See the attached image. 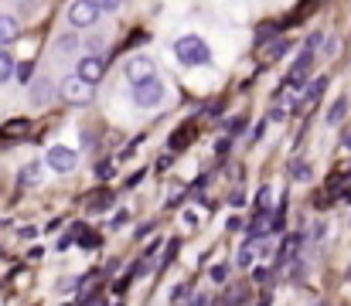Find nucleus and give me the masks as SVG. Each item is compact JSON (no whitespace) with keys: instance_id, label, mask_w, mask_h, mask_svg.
I'll list each match as a JSON object with an SVG mask.
<instances>
[{"instance_id":"1","label":"nucleus","mask_w":351,"mask_h":306,"mask_svg":"<svg viewBox=\"0 0 351 306\" xmlns=\"http://www.w3.org/2000/svg\"><path fill=\"white\" fill-rule=\"evenodd\" d=\"M174 58H178V65H184V68H202V65L212 62V48H208L198 34H184V38L174 41Z\"/></svg>"},{"instance_id":"2","label":"nucleus","mask_w":351,"mask_h":306,"mask_svg":"<svg viewBox=\"0 0 351 306\" xmlns=\"http://www.w3.org/2000/svg\"><path fill=\"white\" fill-rule=\"evenodd\" d=\"M133 102H136L140 109H157V105L164 102V82H160L157 75H150V79H143V82H133Z\"/></svg>"},{"instance_id":"3","label":"nucleus","mask_w":351,"mask_h":306,"mask_svg":"<svg viewBox=\"0 0 351 306\" xmlns=\"http://www.w3.org/2000/svg\"><path fill=\"white\" fill-rule=\"evenodd\" d=\"M58 96H62L65 102H72V105H89V102H93V96H96V86L82 82L79 75H69V79L62 82Z\"/></svg>"},{"instance_id":"4","label":"nucleus","mask_w":351,"mask_h":306,"mask_svg":"<svg viewBox=\"0 0 351 306\" xmlns=\"http://www.w3.org/2000/svg\"><path fill=\"white\" fill-rule=\"evenodd\" d=\"M99 14H103V10H99L96 0H72L65 17H69L72 27H93V24L99 21Z\"/></svg>"},{"instance_id":"5","label":"nucleus","mask_w":351,"mask_h":306,"mask_svg":"<svg viewBox=\"0 0 351 306\" xmlns=\"http://www.w3.org/2000/svg\"><path fill=\"white\" fill-rule=\"evenodd\" d=\"M45 164H48L55 174H72V170H75V164H79V153H75V150H69V146H51V150H48V157H45Z\"/></svg>"},{"instance_id":"6","label":"nucleus","mask_w":351,"mask_h":306,"mask_svg":"<svg viewBox=\"0 0 351 306\" xmlns=\"http://www.w3.org/2000/svg\"><path fill=\"white\" fill-rule=\"evenodd\" d=\"M126 79H130V86L133 82H143V79H150V75H157V68H154V58H147V55H133L130 62H126Z\"/></svg>"},{"instance_id":"7","label":"nucleus","mask_w":351,"mask_h":306,"mask_svg":"<svg viewBox=\"0 0 351 306\" xmlns=\"http://www.w3.org/2000/svg\"><path fill=\"white\" fill-rule=\"evenodd\" d=\"M311 65H314V51H311V48H304V51L297 55V62L290 65L287 82H290L293 89H300V86H304V79H307V72H311Z\"/></svg>"},{"instance_id":"8","label":"nucleus","mask_w":351,"mask_h":306,"mask_svg":"<svg viewBox=\"0 0 351 306\" xmlns=\"http://www.w3.org/2000/svg\"><path fill=\"white\" fill-rule=\"evenodd\" d=\"M103 72H106V65H103V58H99V55H86V58L79 62V72H75V75H79L82 82H89V86H96V82L103 79Z\"/></svg>"},{"instance_id":"9","label":"nucleus","mask_w":351,"mask_h":306,"mask_svg":"<svg viewBox=\"0 0 351 306\" xmlns=\"http://www.w3.org/2000/svg\"><path fill=\"white\" fill-rule=\"evenodd\" d=\"M17 38H21V24H17V17H10V14H0V48L14 44Z\"/></svg>"},{"instance_id":"10","label":"nucleus","mask_w":351,"mask_h":306,"mask_svg":"<svg viewBox=\"0 0 351 306\" xmlns=\"http://www.w3.org/2000/svg\"><path fill=\"white\" fill-rule=\"evenodd\" d=\"M51 99H55V86H51L48 79L31 82V102H34V105H48Z\"/></svg>"},{"instance_id":"11","label":"nucleus","mask_w":351,"mask_h":306,"mask_svg":"<svg viewBox=\"0 0 351 306\" xmlns=\"http://www.w3.org/2000/svg\"><path fill=\"white\" fill-rule=\"evenodd\" d=\"M324 89H328V79H324V75H321V79H311V86H307V92H304V99L297 102V105L304 109V105H311V102H317V99H321V96H324Z\"/></svg>"},{"instance_id":"12","label":"nucleus","mask_w":351,"mask_h":306,"mask_svg":"<svg viewBox=\"0 0 351 306\" xmlns=\"http://www.w3.org/2000/svg\"><path fill=\"white\" fill-rule=\"evenodd\" d=\"M41 174H45V164L31 160V164H24V170L17 174V184H38V181H41Z\"/></svg>"},{"instance_id":"13","label":"nucleus","mask_w":351,"mask_h":306,"mask_svg":"<svg viewBox=\"0 0 351 306\" xmlns=\"http://www.w3.org/2000/svg\"><path fill=\"white\" fill-rule=\"evenodd\" d=\"M10 75H14V58L0 48V86H3V82H10Z\"/></svg>"},{"instance_id":"14","label":"nucleus","mask_w":351,"mask_h":306,"mask_svg":"<svg viewBox=\"0 0 351 306\" xmlns=\"http://www.w3.org/2000/svg\"><path fill=\"white\" fill-rule=\"evenodd\" d=\"M290 177H293V181H311V167H307L304 160H293V164H290Z\"/></svg>"},{"instance_id":"15","label":"nucleus","mask_w":351,"mask_h":306,"mask_svg":"<svg viewBox=\"0 0 351 306\" xmlns=\"http://www.w3.org/2000/svg\"><path fill=\"white\" fill-rule=\"evenodd\" d=\"M348 112V102L345 99H338L335 105H331V112H328V123H341V116Z\"/></svg>"},{"instance_id":"16","label":"nucleus","mask_w":351,"mask_h":306,"mask_svg":"<svg viewBox=\"0 0 351 306\" xmlns=\"http://www.w3.org/2000/svg\"><path fill=\"white\" fill-rule=\"evenodd\" d=\"M287 48H290V41H287V38H283V41H276V44H269V48H266V58H269V62H273V58H280V55H283V51H287Z\"/></svg>"},{"instance_id":"17","label":"nucleus","mask_w":351,"mask_h":306,"mask_svg":"<svg viewBox=\"0 0 351 306\" xmlns=\"http://www.w3.org/2000/svg\"><path fill=\"white\" fill-rule=\"evenodd\" d=\"M14 72H17V82H27V79H31V72H34V65H31V62H24V65H14Z\"/></svg>"},{"instance_id":"18","label":"nucleus","mask_w":351,"mask_h":306,"mask_svg":"<svg viewBox=\"0 0 351 306\" xmlns=\"http://www.w3.org/2000/svg\"><path fill=\"white\" fill-rule=\"evenodd\" d=\"M96 177H99V181H110V177H113V164H110V160L96 164Z\"/></svg>"},{"instance_id":"19","label":"nucleus","mask_w":351,"mask_h":306,"mask_svg":"<svg viewBox=\"0 0 351 306\" xmlns=\"http://www.w3.org/2000/svg\"><path fill=\"white\" fill-rule=\"evenodd\" d=\"M235 262H239V269H249V266H252V245H245V248L239 252V259H235Z\"/></svg>"},{"instance_id":"20","label":"nucleus","mask_w":351,"mask_h":306,"mask_svg":"<svg viewBox=\"0 0 351 306\" xmlns=\"http://www.w3.org/2000/svg\"><path fill=\"white\" fill-rule=\"evenodd\" d=\"M226 276H229V266H215V269H212V279H215V283H226Z\"/></svg>"},{"instance_id":"21","label":"nucleus","mask_w":351,"mask_h":306,"mask_svg":"<svg viewBox=\"0 0 351 306\" xmlns=\"http://www.w3.org/2000/svg\"><path fill=\"white\" fill-rule=\"evenodd\" d=\"M96 3H99V10H119L123 0H96Z\"/></svg>"},{"instance_id":"22","label":"nucleus","mask_w":351,"mask_h":306,"mask_svg":"<svg viewBox=\"0 0 351 306\" xmlns=\"http://www.w3.org/2000/svg\"><path fill=\"white\" fill-rule=\"evenodd\" d=\"M27 129V123H7L3 126V133H24Z\"/></svg>"},{"instance_id":"23","label":"nucleus","mask_w":351,"mask_h":306,"mask_svg":"<svg viewBox=\"0 0 351 306\" xmlns=\"http://www.w3.org/2000/svg\"><path fill=\"white\" fill-rule=\"evenodd\" d=\"M263 136H266V119L256 123V129H252V140H263Z\"/></svg>"},{"instance_id":"24","label":"nucleus","mask_w":351,"mask_h":306,"mask_svg":"<svg viewBox=\"0 0 351 306\" xmlns=\"http://www.w3.org/2000/svg\"><path fill=\"white\" fill-rule=\"evenodd\" d=\"M174 252H178V242H167V255H164V266L174 259Z\"/></svg>"},{"instance_id":"25","label":"nucleus","mask_w":351,"mask_h":306,"mask_svg":"<svg viewBox=\"0 0 351 306\" xmlns=\"http://www.w3.org/2000/svg\"><path fill=\"white\" fill-rule=\"evenodd\" d=\"M171 296H174V303H181V300H184V296H188V286H178V290H174V293H171Z\"/></svg>"},{"instance_id":"26","label":"nucleus","mask_w":351,"mask_h":306,"mask_svg":"<svg viewBox=\"0 0 351 306\" xmlns=\"http://www.w3.org/2000/svg\"><path fill=\"white\" fill-rule=\"evenodd\" d=\"M269 198H273V194H269V188H263V191H259V207H266Z\"/></svg>"},{"instance_id":"27","label":"nucleus","mask_w":351,"mask_h":306,"mask_svg":"<svg viewBox=\"0 0 351 306\" xmlns=\"http://www.w3.org/2000/svg\"><path fill=\"white\" fill-rule=\"evenodd\" d=\"M58 48H62V51H69V48H75V38H62V41H58Z\"/></svg>"},{"instance_id":"28","label":"nucleus","mask_w":351,"mask_h":306,"mask_svg":"<svg viewBox=\"0 0 351 306\" xmlns=\"http://www.w3.org/2000/svg\"><path fill=\"white\" fill-rule=\"evenodd\" d=\"M126 218H130V211H117V218H113V225H123Z\"/></svg>"},{"instance_id":"29","label":"nucleus","mask_w":351,"mask_h":306,"mask_svg":"<svg viewBox=\"0 0 351 306\" xmlns=\"http://www.w3.org/2000/svg\"><path fill=\"white\" fill-rule=\"evenodd\" d=\"M345 146H348V150H351V133H348V140H345Z\"/></svg>"}]
</instances>
